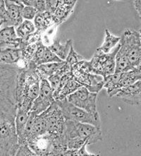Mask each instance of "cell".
Listing matches in <instances>:
<instances>
[{
    "instance_id": "30bf717a",
    "label": "cell",
    "mask_w": 141,
    "mask_h": 156,
    "mask_svg": "<svg viewBox=\"0 0 141 156\" xmlns=\"http://www.w3.org/2000/svg\"><path fill=\"white\" fill-rule=\"evenodd\" d=\"M71 71L73 79L90 93L97 94L103 88L104 79L100 76L81 71L73 66L71 68Z\"/></svg>"
},
{
    "instance_id": "cb8c5ba5",
    "label": "cell",
    "mask_w": 141,
    "mask_h": 156,
    "mask_svg": "<svg viewBox=\"0 0 141 156\" xmlns=\"http://www.w3.org/2000/svg\"><path fill=\"white\" fill-rule=\"evenodd\" d=\"M64 63V62L41 64L35 68V72L41 80H48V78H50L62 67Z\"/></svg>"
},
{
    "instance_id": "d590c367",
    "label": "cell",
    "mask_w": 141,
    "mask_h": 156,
    "mask_svg": "<svg viewBox=\"0 0 141 156\" xmlns=\"http://www.w3.org/2000/svg\"><path fill=\"white\" fill-rule=\"evenodd\" d=\"M59 0H47L45 1L46 11L50 14H53L57 6H59Z\"/></svg>"
},
{
    "instance_id": "44dd1931",
    "label": "cell",
    "mask_w": 141,
    "mask_h": 156,
    "mask_svg": "<svg viewBox=\"0 0 141 156\" xmlns=\"http://www.w3.org/2000/svg\"><path fill=\"white\" fill-rule=\"evenodd\" d=\"M140 66L134 69L133 70L120 73V79L118 83V90H119L120 88H124V87L133 85L137 81H140Z\"/></svg>"
},
{
    "instance_id": "4dcf8cb0",
    "label": "cell",
    "mask_w": 141,
    "mask_h": 156,
    "mask_svg": "<svg viewBox=\"0 0 141 156\" xmlns=\"http://www.w3.org/2000/svg\"><path fill=\"white\" fill-rule=\"evenodd\" d=\"M83 59H85V58L76 52L74 48H73V46H72L70 50V52L69 53L68 56H67L64 62H66L70 67H71V66L75 65L76 64L83 61Z\"/></svg>"
},
{
    "instance_id": "7c38bea8",
    "label": "cell",
    "mask_w": 141,
    "mask_h": 156,
    "mask_svg": "<svg viewBox=\"0 0 141 156\" xmlns=\"http://www.w3.org/2000/svg\"><path fill=\"white\" fill-rule=\"evenodd\" d=\"M54 144L55 139L46 133L28 141L26 146L37 156H48L52 150Z\"/></svg>"
},
{
    "instance_id": "e0dca14e",
    "label": "cell",
    "mask_w": 141,
    "mask_h": 156,
    "mask_svg": "<svg viewBox=\"0 0 141 156\" xmlns=\"http://www.w3.org/2000/svg\"><path fill=\"white\" fill-rule=\"evenodd\" d=\"M82 87L73 79V78L69 80L66 83L62 86H59L53 92V98L55 101H60L66 99L69 95L76 92L78 89Z\"/></svg>"
},
{
    "instance_id": "603a6c76",
    "label": "cell",
    "mask_w": 141,
    "mask_h": 156,
    "mask_svg": "<svg viewBox=\"0 0 141 156\" xmlns=\"http://www.w3.org/2000/svg\"><path fill=\"white\" fill-rule=\"evenodd\" d=\"M21 61L19 49H6L0 50V64L18 66Z\"/></svg>"
},
{
    "instance_id": "8fae6325",
    "label": "cell",
    "mask_w": 141,
    "mask_h": 156,
    "mask_svg": "<svg viewBox=\"0 0 141 156\" xmlns=\"http://www.w3.org/2000/svg\"><path fill=\"white\" fill-rule=\"evenodd\" d=\"M53 92L48 80L42 79L39 94L33 101L30 112L39 115L48 110L51 105L55 102L53 98Z\"/></svg>"
},
{
    "instance_id": "6da1fadb",
    "label": "cell",
    "mask_w": 141,
    "mask_h": 156,
    "mask_svg": "<svg viewBox=\"0 0 141 156\" xmlns=\"http://www.w3.org/2000/svg\"><path fill=\"white\" fill-rule=\"evenodd\" d=\"M41 79L35 72V69H21L17 76L16 85V110L30 111L33 102L40 91Z\"/></svg>"
},
{
    "instance_id": "d4e9b609",
    "label": "cell",
    "mask_w": 141,
    "mask_h": 156,
    "mask_svg": "<svg viewBox=\"0 0 141 156\" xmlns=\"http://www.w3.org/2000/svg\"><path fill=\"white\" fill-rule=\"evenodd\" d=\"M121 37L115 36L109 32L108 29H106L104 43L97 49V50L102 53L111 52L119 43Z\"/></svg>"
},
{
    "instance_id": "4fadbf2b",
    "label": "cell",
    "mask_w": 141,
    "mask_h": 156,
    "mask_svg": "<svg viewBox=\"0 0 141 156\" xmlns=\"http://www.w3.org/2000/svg\"><path fill=\"white\" fill-rule=\"evenodd\" d=\"M115 97L119 98L130 105H140L141 101V82L137 81L133 85L120 88Z\"/></svg>"
},
{
    "instance_id": "484cf974",
    "label": "cell",
    "mask_w": 141,
    "mask_h": 156,
    "mask_svg": "<svg viewBox=\"0 0 141 156\" xmlns=\"http://www.w3.org/2000/svg\"><path fill=\"white\" fill-rule=\"evenodd\" d=\"M46 133H47L46 121L42 114H40L39 115H37L35 118L30 136L28 140V141H30L31 139H34L35 137L46 134Z\"/></svg>"
},
{
    "instance_id": "4316f807",
    "label": "cell",
    "mask_w": 141,
    "mask_h": 156,
    "mask_svg": "<svg viewBox=\"0 0 141 156\" xmlns=\"http://www.w3.org/2000/svg\"><path fill=\"white\" fill-rule=\"evenodd\" d=\"M15 31L17 37L23 40L35 33L36 31V28L32 21L23 20V21L18 27L15 28Z\"/></svg>"
},
{
    "instance_id": "ffe728a7",
    "label": "cell",
    "mask_w": 141,
    "mask_h": 156,
    "mask_svg": "<svg viewBox=\"0 0 141 156\" xmlns=\"http://www.w3.org/2000/svg\"><path fill=\"white\" fill-rule=\"evenodd\" d=\"M73 46V41L69 39L64 44L61 43L59 39L55 38L53 43L48 48L55 54L56 56L59 58L62 61L64 62L68 56L71 47Z\"/></svg>"
},
{
    "instance_id": "8992f818",
    "label": "cell",
    "mask_w": 141,
    "mask_h": 156,
    "mask_svg": "<svg viewBox=\"0 0 141 156\" xmlns=\"http://www.w3.org/2000/svg\"><path fill=\"white\" fill-rule=\"evenodd\" d=\"M47 124V133L54 139L65 144V120L56 101L48 110L42 113ZM66 145V144H65Z\"/></svg>"
},
{
    "instance_id": "f1b7e54d",
    "label": "cell",
    "mask_w": 141,
    "mask_h": 156,
    "mask_svg": "<svg viewBox=\"0 0 141 156\" xmlns=\"http://www.w3.org/2000/svg\"><path fill=\"white\" fill-rule=\"evenodd\" d=\"M0 26L1 29L6 27H13L7 12H6L4 0H0Z\"/></svg>"
},
{
    "instance_id": "d6a6232c",
    "label": "cell",
    "mask_w": 141,
    "mask_h": 156,
    "mask_svg": "<svg viewBox=\"0 0 141 156\" xmlns=\"http://www.w3.org/2000/svg\"><path fill=\"white\" fill-rule=\"evenodd\" d=\"M37 14V11L34 8L25 5H24L21 12L22 18H23V19L26 20V21H31V20L34 19Z\"/></svg>"
},
{
    "instance_id": "277c9868",
    "label": "cell",
    "mask_w": 141,
    "mask_h": 156,
    "mask_svg": "<svg viewBox=\"0 0 141 156\" xmlns=\"http://www.w3.org/2000/svg\"><path fill=\"white\" fill-rule=\"evenodd\" d=\"M65 144L70 140L88 141V145L95 144L102 141L101 129L88 124L66 120L65 121Z\"/></svg>"
},
{
    "instance_id": "7402d4cb",
    "label": "cell",
    "mask_w": 141,
    "mask_h": 156,
    "mask_svg": "<svg viewBox=\"0 0 141 156\" xmlns=\"http://www.w3.org/2000/svg\"><path fill=\"white\" fill-rule=\"evenodd\" d=\"M34 25L37 31L43 33L48 28L55 25L52 14L45 11L42 13H37L34 18Z\"/></svg>"
},
{
    "instance_id": "5b68a950",
    "label": "cell",
    "mask_w": 141,
    "mask_h": 156,
    "mask_svg": "<svg viewBox=\"0 0 141 156\" xmlns=\"http://www.w3.org/2000/svg\"><path fill=\"white\" fill-rule=\"evenodd\" d=\"M62 111L65 120H69L83 124L93 125L98 129H101L100 114H92L86 112L71 104L66 98L60 101H56Z\"/></svg>"
},
{
    "instance_id": "8d00e7d4",
    "label": "cell",
    "mask_w": 141,
    "mask_h": 156,
    "mask_svg": "<svg viewBox=\"0 0 141 156\" xmlns=\"http://www.w3.org/2000/svg\"><path fill=\"white\" fill-rule=\"evenodd\" d=\"M48 156H69L68 151L64 148H53Z\"/></svg>"
},
{
    "instance_id": "3957f363",
    "label": "cell",
    "mask_w": 141,
    "mask_h": 156,
    "mask_svg": "<svg viewBox=\"0 0 141 156\" xmlns=\"http://www.w3.org/2000/svg\"><path fill=\"white\" fill-rule=\"evenodd\" d=\"M19 148L14 117L0 114V156H15Z\"/></svg>"
},
{
    "instance_id": "83f0119b",
    "label": "cell",
    "mask_w": 141,
    "mask_h": 156,
    "mask_svg": "<svg viewBox=\"0 0 141 156\" xmlns=\"http://www.w3.org/2000/svg\"><path fill=\"white\" fill-rule=\"evenodd\" d=\"M69 71H71V67L64 62V63L63 65H62V67L60 68L57 72L54 73L52 76H51L50 78H48V81L49 82V83H50V85L53 91H55L56 89L57 88L62 77L63 76L65 73H68Z\"/></svg>"
},
{
    "instance_id": "9c48e42d",
    "label": "cell",
    "mask_w": 141,
    "mask_h": 156,
    "mask_svg": "<svg viewBox=\"0 0 141 156\" xmlns=\"http://www.w3.org/2000/svg\"><path fill=\"white\" fill-rule=\"evenodd\" d=\"M97 94L90 93L84 87L79 89L66 98L71 104L92 114L99 113L97 110Z\"/></svg>"
},
{
    "instance_id": "ac0fdd59",
    "label": "cell",
    "mask_w": 141,
    "mask_h": 156,
    "mask_svg": "<svg viewBox=\"0 0 141 156\" xmlns=\"http://www.w3.org/2000/svg\"><path fill=\"white\" fill-rule=\"evenodd\" d=\"M120 47L115 57V72L123 73L133 70L134 68L130 63L128 55L126 54L124 47L120 43Z\"/></svg>"
},
{
    "instance_id": "9a60e30c",
    "label": "cell",
    "mask_w": 141,
    "mask_h": 156,
    "mask_svg": "<svg viewBox=\"0 0 141 156\" xmlns=\"http://www.w3.org/2000/svg\"><path fill=\"white\" fill-rule=\"evenodd\" d=\"M21 39L16 34L14 27L0 29V50L6 49H19Z\"/></svg>"
},
{
    "instance_id": "2e32d148",
    "label": "cell",
    "mask_w": 141,
    "mask_h": 156,
    "mask_svg": "<svg viewBox=\"0 0 141 156\" xmlns=\"http://www.w3.org/2000/svg\"><path fill=\"white\" fill-rule=\"evenodd\" d=\"M6 12L12 21L13 26L16 28L23 21L21 16V12L23 8V4L21 1H4Z\"/></svg>"
},
{
    "instance_id": "74e56055",
    "label": "cell",
    "mask_w": 141,
    "mask_h": 156,
    "mask_svg": "<svg viewBox=\"0 0 141 156\" xmlns=\"http://www.w3.org/2000/svg\"><path fill=\"white\" fill-rule=\"evenodd\" d=\"M133 5L135 8V9L137 12L138 16H139V18L140 19L141 16V1L140 0H135V1L133 2Z\"/></svg>"
},
{
    "instance_id": "52a82bcc",
    "label": "cell",
    "mask_w": 141,
    "mask_h": 156,
    "mask_svg": "<svg viewBox=\"0 0 141 156\" xmlns=\"http://www.w3.org/2000/svg\"><path fill=\"white\" fill-rule=\"evenodd\" d=\"M120 44L109 53H102L96 50L90 60L91 71L94 74L107 78L115 72V57Z\"/></svg>"
},
{
    "instance_id": "d6986e66",
    "label": "cell",
    "mask_w": 141,
    "mask_h": 156,
    "mask_svg": "<svg viewBox=\"0 0 141 156\" xmlns=\"http://www.w3.org/2000/svg\"><path fill=\"white\" fill-rule=\"evenodd\" d=\"M29 112L19 110V109H17L16 112L14 117V124L19 146H21L22 141H23L24 131H25L26 126L29 117Z\"/></svg>"
},
{
    "instance_id": "f546056e",
    "label": "cell",
    "mask_w": 141,
    "mask_h": 156,
    "mask_svg": "<svg viewBox=\"0 0 141 156\" xmlns=\"http://www.w3.org/2000/svg\"><path fill=\"white\" fill-rule=\"evenodd\" d=\"M21 2L23 5L34 8L37 13H42L46 11L45 1L44 0H23Z\"/></svg>"
},
{
    "instance_id": "e575fe53",
    "label": "cell",
    "mask_w": 141,
    "mask_h": 156,
    "mask_svg": "<svg viewBox=\"0 0 141 156\" xmlns=\"http://www.w3.org/2000/svg\"><path fill=\"white\" fill-rule=\"evenodd\" d=\"M15 156H37L26 145L20 146Z\"/></svg>"
},
{
    "instance_id": "7a4b0ae2",
    "label": "cell",
    "mask_w": 141,
    "mask_h": 156,
    "mask_svg": "<svg viewBox=\"0 0 141 156\" xmlns=\"http://www.w3.org/2000/svg\"><path fill=\"white\" fill-rule=\"evenodd\" d=\"M20 69L16 66L0 64V114L15 117L16 85Z\"/></svg>"
},
{
    "instance_id": "ba28073f",
    "label": "cell",
    "mask_w": 141,
    "mask_h": 156,
    "mask_svg": "<svg viewBox=\"0 0 141 156\" xmlns=\"http://www.w3.org/2000/svg\"><path fill=\"white\" fill-rule=\"evenodd\" d=\"M120 43L124 47L132 66L138 68L141 63V35L140 31L126 29L121 37Z\"/></svg>"
},
{
    "instance_id": "1f68e13d",
    "label": "cell",
    "mask_w": 141,
    "mask_h": 156,
    "mask_svg": "<svg viewBox=\"0 0 141 156\" xmlns=\"http://www.w3.org/2000/svg\"><path fill=\"white\" fill-rule=\"evenodd\" d=\"M61 59L59 57L56 56L54 53L49 49L48 47H46L44 49V52L42 59L40 62V65L44 64H48V63H55V62H62Z\"/></svg>"
},
{
    "instance_id": "836d02e7",
    "label": "cell",
    "mask_w": 141,
    "mask_h": 156,
    "mask_svg": "<svg viewBox=\"0 0 141 156\" xmlns=\"http://www.w3.org/2000/svg\"><path fill=\"white\" fill-rule=\"evenodd\" d=\"M88 146V141H86L83 144L81 148L76 151H68L71 155L74 156H100L99 154H95V153H90L86 150V147Z\"/></svg>"
},
{
    "instance_id": "5bb4252c",
    "label": "cell",
    "mask_w": 141,
    "mask_h": 156,
    "mask_svg": "<svg viewBox=\"0 0 141 156\" xmlns=\"http://www.w3.org/2000/svg\"><path fill=\"white\" fill-rule=\"evenodd\" d=\"M76 3L77 1L73 0H59V6L52 14L54 23L59 26L66 21L73 12Z\"/></svg>"
}]
</instances>
